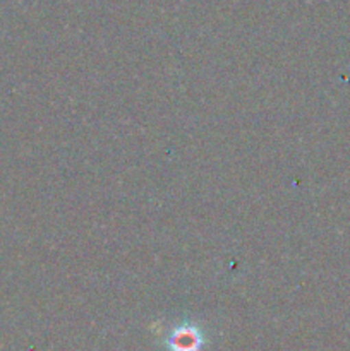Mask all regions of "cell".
Segmentation results:
<instances>
[{
    "label": "cell",
    "mask_w": 350,
    "mask_h": 351,
    "mask_svg": "<svg viewBox=\"0 0 350 351\" xmlns=\"http://www.w3.org/2000/svg\"><path fill=\"white\" fill-rule=\"evenodd\" d=\"M167 345L170 351H199L202 346V336L198 328L184 324L172 331Z\"/></svg>",
    "instance_id": "6da1fadb"
}]
</instances>
